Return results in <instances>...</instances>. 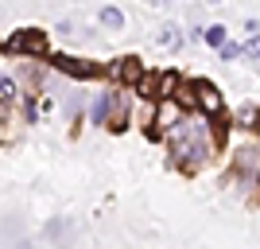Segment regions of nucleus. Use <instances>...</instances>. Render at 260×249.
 Here are the masks:
<instances>
[{
    "instance_id": "6",
    "label": "nucleus",
    "mask_w": 260,
    "mask_h": 249,
    "mask_svg": "<svg viewBox=\"0 0 260 249\" xmlns=\"http://www.w3.org/2000/svg\"><path fill=\"white\" fill-rule=\"evenodd\" d=\"M117 74L124 78V82H140V78H144V63L128 54V59H120V63H117Z\"/></svg>"
},
{
    "instance_id": "3",
    "label": "nucleus",
    "mask_w": 260,
    "mask_h": 249,
    "mask_svg": "<svg viewBox=\"0 0 260 249\" xmlns=\"http://www.w3.org/2000/svg\"><path fill=\"white\" fill-rule=\"evenodd\" d=\"M54 66H58L62 74H70V78H98V74H105L98 63H89V59H74V54H54Z\"/></svg>"
},
{
    "instance_id": "16",
    "label": "nucleus",
    "mask_w": 260,
    "mask_h": 249,
    "mask_svg": "<svg viewBox=\"0 0 260 249\" xmlns=\"http://www.w3.org/2000/svg\"><path fill=\"white\" fill-rule=\"evenodd\" d=\"M245 51H249V54H260V35H256V39H252L249 47H245Z\"/></svg>"
},
{
    "instance_id": "1",
    "label": "nucleus",
    "mask_w": 260,
    "mask_h": 249,
    "mask_svg": "<svg viewBox=\"0 0 260 249\" xmlns=\"http://www.w3.org/2000/svg\"><path fill=\"white\" fill-rule=\"evenodd\" d=\"M167 144H171V156L183 163V168L206 160V156H210L206 121H179V125L171 129V136H167Z\"/></svg>"
},
{
    "instance_id": "12",
    "label": "nucleus",
    "mask_w": 260,
    "mask_h": 249,
    "mask_svg": "<svg viewBox=\"0 0 260 249\" xmlns=\"http://www.w3.org/2000/svg\"><path fill=\"white\" fill-rule=\"evenodd\" d=\"M101 23H105V27H120V23H124L120 8H101Z\"/></svg>"
},
{
    "instance_id": "15",
    "label": "nucleus",
    "mask_w": 260,
    "mask_h": 249,
    "mask_svg": "<svg viewBox=\"0 0 260 249\" xmlns=\"http://www.w3.org/2000/svg\"><path fill=\"white\" fill-rule=\"evenodd\" d=\"M245 121L252 125V132H260V113H245Z\"/></svg>"
},
{
    "instance_id": "9",
    "label": "nucleus",
    "mask_w": 260,
    "mask_h": 249,
    "mask_svg": "<svg viewBox=\"0 0 260 249\" xmlns=\"http://www.w3.org/2000/svg\"><path fill=\"white\" fill-rule=\"evenodd\" d=\"M202 39H206L210 47H225V27H221V23H210V27H206V35H202Z\"/></svg>"
},
{
    "instance_id": "8",
    "label": "nucleus",
    "mask_w": 260,
    "mask_h": 249,
    "mask_svg": "<svg viewBox=\"0 0 260 249\" xmlns=\"http://www.w3.org/2000/svg\"><path fill=\"white\" fill-rule=\"evenodd\" d=\"M179 43H183V35H179V27H175V23H171V27H163V35H159V47H163V51H175Z\"/></svg>"
},
{
    "instance_id": "14",
    "label": "nucleus",
    "mask_w": 260,
    "mask_h": 249,
    "mask_svg": "<svg viewBox=\"0 0 260 249\" xmlns=\"http://www.w3.org/2000/svg\"><path fill=\"white\" fill-rule=\"evenodd\" d=\"M241 51H245L241 43H225V47H221V59H237Z\"/></svg>"
},
{
    "instance_id": "7",
    "label": "nucleus",
    "mask_w": 260,
    "mask_h": 249,
    "mask_svg": "<svg viewBox=\"0 0 260 249\" xmlns=\"http://www.w3.org/2000/svg\"><path fill=\"white\" fill-rule=\"evenodd\" d=\"M256 160H260V156H256L252 148H241V152H237V172H241V175L256 172Z\"/></svg>"
},
{
    "instance_id": "4",
    "label": "nucleus",
    "mask_w": 260,
    "mask_h": 249,
    "mask_svg": "<svg viewBox=\"0 0 260 249\" xmlns=\"http://www.w3.org/2000/svg\"><path fill=\"white\" fill-rule=\"evenodd\" d=\"M194 86H198V105L206 109V113H214V117H217V113L225 109V105H221V94H217L214 86H206V82H194Z\"/></svg>"
},
{
    "instance_id": "5",
    "label": "nucleus",
    "mask_w": 260,
    "mask_h": 249,
    "mask_svg": "<svg viewBox=\"0 0 260 249\" xmlns=\"http://www.w3.org/2000/svg\"><path fill=\"white\" fill-rule=\"evenodd\" d=\"M117 105H120V98L113 94V90H109V94H101L98 105H93V121H98V125H109V117L117 113Z\"/></svg>"
},
{
    "instance_id": "10",
    "label": "nucleus",
    "mask_w": 260,
    "mask_h": 249,
    "mask_svg": "<svg viewBox=\"0 0 260 249\" xmlns=\"http://www.w3.org/2000/svg\"><path fill=\"white\" fill-rule=\"evenodd\" d=\"M179 105H186V109H190V105H198V86H194V82L179 86Z\"/></svg>"
},
{
    "instance_id": "13",
    "label": "nucleus",
    "mask_w": 260,
    "mask_h": 249,
    "mask_svg": "<svg viewBox=\"0 0 260 249\" xmlns=\"http://www.w3.org/2000/svg\"><path fill=\"white\" fill-rule=\"evenodd\" d=\"M136 86H140L144 94H148V98H155V78H152V74H144L140 82H136Z\"/></svg>"
},
{
    "instance_id": "11",
    "label": "nucleus",
    "mask_w": 260,
    "mask_h": 249,
    "mask_svg": "<svg viewBox=\"0 0 260 249\" xmlns=\"http://www.w3.org/2000/svg\"><path fill=\"white\" fill-rule=\"evenodd\" d=\"M163 125H171V129L179 125V109H175L171 101H163V105H159V129H163Z\"/></svg>"
},
{
    "instance_id": "2",
    "label": "nucleus",
    "mask_w": 260,
    "mask_h": 249,
    "mask_svg": "<svg viewBox=\"0 0 260 249\" xmlns=\"http://www.w3.org/2000/svg\"><path fill=\"white\" fill-rule=\"evenodd\" d=\"M8 51H27V54H43L47 51V35L39 32V27H23V32L8 35Z\"/></svg>"
}]
</instances>
